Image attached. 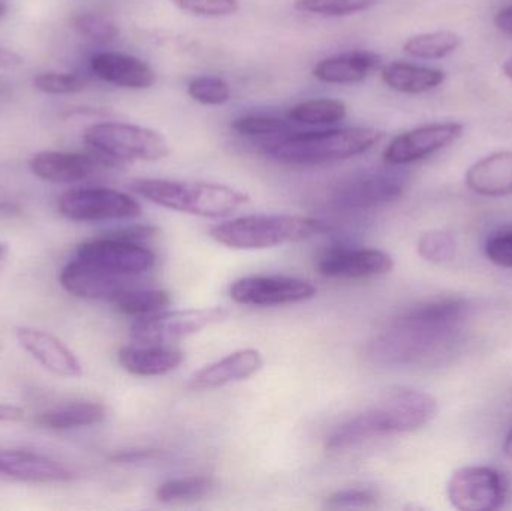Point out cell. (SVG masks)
Wrapping results in <instances>:
<instances>
[{
  "mask_svg": "<svg viewBox=\"0 0 512 511\" xmlns=\"http://www.w3.org/2000/svg\"><path fill=\"white\" fill-rule=\"evenodd\" d=\"M468 303L462 299H436L397 317L370 344V356L387 365H420L439 356L454 341Z\"/></svg>",
  "mask_w": 512,
  "mask_h": 511,
  "instance_id": "6da1fadb",
  "label": "cell"
},
{
  "mask_svg": "<svg viewBox=\"0 0 512 511\" xmlns=\"http://www.w3.org/2000/svg\"><path fill=\"white\" fill-rule=\"evenodd\" d=\"M438 401L421 390L393 389L373 407L337 426L327 438V449L343 452L379 435L411 434L429 425L438 414Z\"/></svg>",
  "mask_w": 512,
  "mask_h": 511,
  "instance_id": "7a4b0ae2",
  "label": "cell"
},
{
  "mask_svg": "<svg viewBox=\"0 0 512 511\" xmlns=\"http://www.w3.org/2000/svg\"><path fill=\"white\" fill-rule=\"evenodd\" d=\"M384 138L375 128H342L330 131L279 135L261 144V152L285 165L313 167L363 155Z\"/></svg>",
  "mask_w": 512,
  "mask_h": 511,
  "instance_id": "3957f363",
  "label": "cell"
},
{
  "mask_svg": "<svg viewBox=\"0 0 512 511\" xmlns=\"http://www.w3.org/2000/svg\"><path fill=\"white\" fill-rule=\"evenodd\" d=\"M131 189L150 203L203 218H225L249 203L248 194L219 183L137 179Z\"/></svg>",
  "mask_w": 512,
  "mask_h": 511,
  "instance_id": "277c9868",
  "label": "cell"
},
{
  "mask_svg": "<svg viewBox=\"0 0 512 511\" xmlns=\"http://www.w3.org/2000/svg\"><path fill=\"white\" fill-rule=\"evenodd\" d=\"M327 230L324 222L309 216L252 215L216 225L210 236L234 249H267L304 242Z\"/></svg>",
  "mask_w": 512,
  "mask_h": 511,
  "instance_id": "5b68a950",
  "label": "cell"
},
{
  "mask_svg": "<svg viewBox=\"0 0 512 511\" xmlns=\"http://www.w3.org/2000/svg\"><path fill=\"white\" fill-rule=\"evenodd\" d=\"M84 143L107 165L155 162L170 155V146L164 135L129 123H95L84 131Z\"/></svg>",
  "mask_w": 512,
  "mask_h": 511,
  "instance_id": "8992f818",
  "label": "cell"
},
{
  "mask_svg": "<svg viewBox=\"0 0 512 511\" xmlns=\"http://www.w3.org/2000/svg\"><path fill=\"white\" fill-rule=\"evenodd\" d=\"M405 192V179L388 170L361 171L339 180L330 192L331 206L345 212L394 203Z\"/></svg>",
  "mask_w": 512,
  "mask_h": 511,
  "instance_id": "52a82bcc",
  "label": "cell"
},
{
  "mask_svg": "<svg viewBox=\"0 0 512 511\" xmlns=\"http://www.w3.org/2000/svg\"><path fill=\"white\" fill-rule=\"evenodd\" d=\"M448 500L460 511L502 509L510 498V483L490 467H463L448 480Z\"/></svg>",
  "mask_w": 512,
  "mask_h": 511,
  "instance_id": "ba28073f",
  "label": "cell"
},
{
  "mask_svg": "<svg viewBox=\"0 0 512 511\" xmlns=\"http://www.w3.org/2000/svg\"><path fill=\"white\" fill-rule=\"evenodd\" d=\"M57 207L65 218L80 222L132 219L141 213L134 197L108 188L72 189L59 198Z\"/></svg>",
  "mask_w": 512,
  "mask_h": 511,
  "instance_id": "9c48e42d",
  "label": "cell"
},
{
  "mask_svg": "<svg viewBox=\"0 0 512 511\" xmlns=\"http://www.w3.org/2000/svg\"><path fill=\"white\" fill-rule=\"evenodd\" d=\"M227 317L225 309L203 308L183 309V311H161L158 314L137 318L131 327V336L135 342H153V344H171L179 339L188 338L201 332L212 324Z\"/></svg>",
  "mask_w": 512,
  "mask_h": 511,
  "instance_id": "30bf717a",
  "label": "cell"
},
{
  "mask_svg": "<svg viewBox=\"0 0 512 511\" xmlns=\"http://www.w3.org/2000/svg\"><path fill=\"white\" fill-rule=\"evenodd\" d=\"M77 258L107 272L131 278L150 272L156 264L152 249L141 243L123 242L105 236L81 243L77 248Z\"/></svg>",
  "mask_w": 512,
  "mask_h": 511,
  "instance_id": "8fae6325",
  "label": "cell"
},
{
  "mask_svg": "<svg viewBox=\"0 0 512 511\" xmlns=\"http://www.w3.org/2000/svg\"><path fill=\"white\" fill-rule=\"evenodd\" d=\"M234 302L248 306H280L306 302L316 296L312 282L291 276H248L231 285Z\"/></svg>",
  "mask_w": 512,
  "mask_h": 511,
  "instance_id": "7c38bea8",
  "label": "cell"
},
{
  "mask_svg": "<svg viewBox=\"0 0 512 511\" xmlns=\"http://www.w3.org/2000/svg\"><path fill=\"white\" fill-rule=\"evenodd\" d=\"M465 131L457 122L429 123L394 138L384 150L385 162L406 165L429 158L433 153L456 143Z\"/></svg>",
  "mask_w": 512,
  "mask_h": 511,
  "instance_id": "4fadbf2b",
  "label": "cell"
},
{
  "mask_svg": "<svg viewBox=\"0 0 512 511\" xmlns=\"http://www.w3.org/2000/svg\"><path fill=\"white\" fill-rule=\"evenodd\" d=\"M316 269L327 278L367 279L390 273L394 269V260L381 249L339 245L331 246L319 255Z\"/></svg>",
  "mask_w": 512,
  "mask_h": 511,
  "instance_id": "5bb4252c",
  "label": "cell"
},
{
  "mask_svg": "<svg viewBox=\"0 0 512 511\" xmlns=\"http://www.w3.org/2000/svg\"><path fill=\"white\" fill-rule=\"evenodd\" d=\"M60 285L72 296L87 300H111L126 288L137 285V278L120 276L75 258L63 267Z\"/></svg>",
  "mask_w": 512,
  "mask_h": 511,
  "instance_id": "9a60e30c",
  "label": "cell"
},
{
  "mask_svg": "<svg viewBox=\"0 0 512 511\" xmlns=\"http://www.w3.org/2000/svg\"><path fill=\"white\" fill-rule=\"evenodd\" d=\"M264 366L261 353L254 348L239 350L212 365L204 366L188 380V389L194 392L219 389L231 383L248 380Z\"/></svg>",
  "mask_w": 512,
  "mask_h": 511,
  "instance_id": "2e32d148",
  "label": "cell"
},
{
  "mask_svg": "<svg viewBox=\"0 0 512 511\" xmlns=\"http://www.w3.org/2000/svg\"><path fill=\"white\" fill-rule=\"evenodd\" d=\"M15 336L18 344L47 371L69 378L83 374V366L75 354L56 336L30 327H20Z\"/></svg>",
  "mask_w": 512,
  "mask_h": 511,
  "instance_id": "e0dca14e",
  "label": "cell"
},
{
  "mask_svg": "<svg viewBox=\"0 0 512 511\" xmlns=\"http://www.w3.org/2000/svg\"><path fill=\"white\" fill-rule=\"evenodd\" d=\"M90 69L99 80L125 89H150L156 83V72L152 66L129 54L114 51L93 54Z\"/></svg>",
  "mask_w": 512,
  "mask_h": 511,
  "instance_id": "ac0fdd59",
  "label": "cell"
},
{
  "mask_svg": "<svg viewBox=\"0 0 512 511\" xmlns=\"http://www.w3.org/2000/svg\"><path fill=\"white\" fill-rule=\"evenodd\" d=\"M99 165H107L98 156L74 152H39L29 161L30 171L50 183H75L89 179Z\"/></svg>",
  "mask_w": 512,
  "mask_h": 511,
  "instance_id": "d6986e66",
  "label": "cell"
},
{
  "mask_svg": "<svg viewBox=\"0 0 512 511\" xmlns=\"http://www.w3.org/2000/svg\"><path fill=\"white\" fill-rule=\"evenodd\" d=\"M0 474L23 482H71L74 470L65 464L20 450H0Z\"/></svg>",
  "mask_w": 512,
  "mask_h": 511,
  "instance_id": "ffe728a7",
  "label": "cell"
},
{
  "mask_svg": "<svg viewBox=\"0 0 512 511\" xmlns=\"http://www.w3.org/2000/svg\"><path fill=\"white\" fill-rule=\"evenodd\" d=\"M182 351L171 347L170 344H153V342H138L128 345L119 351V362L129 374L138 377H158L168 374L182 365Z\"/></svg>",
  "mask_w": 512,
  "mask_h": 511,
  "instance_id": "44dd1931",
  "label": "cell"
},
{
  "mask_svg": "<svg viewBox=\"0 0 512 511\" xmlns=\"http://www.w3.org/2000/svg\"><path fill=\"white\" fill-rule=\"evenodd\" d=\"M466 185L483 197H507L512 194V150L490 153L469 167Z\"/></svg>",
  "mask_w": 512,
  "mask_h": 511,
  "instance_id": "7402d4cb",
  "label": "cell"
},
{
  "mask_svg": "<svg viewBox=\"0 0 512 511\" xmlns=\"http://www.w3.org/2000/svg\"><path fill=\"white\" fill-rule=\"evenodd\" d=\"M381 59L372 51L355 50L327 57L316 63L313 77L328 84H355L366 80L378 69Z\"/></svg>",
  "mask_w": 512,
  "mask_h": 511,
  "instance_id": "603a6c76",
  "label": "cell"
},
{
  "mask_svg": "<svg viewBox=\"0 0 512 511\" xmlns=\"http://www.w3.org/2000/svg\"><path fill=\"white\" fill-rule=\"evenodd\" d=\"M107 410L104 405L92 401L71 402L51 408L36 416L35 423L51 431L86 428L104 422Z\"/></svg>",
  "mask_w": 512,
  "mask_h": 511,
  "instance_id": "cb8c5ba5",
  "label": "cell"
},
{
  "mask_svg": "<svg viewBox=\"0 0 512 511\" xmlns=\"http://www.w3.org/2000/svg\"><path fill=\"white\" fill-rule=\"evenodd\" d=\"M382 81L396 92L420 95L441 86L445 81V74L439 69L393 62L382 69Z\"/></svg>",
  "mask_w": 512,
  "mask_h": 511,
  "instance_id": "d4e9b609",
  "label": "cell"
},
{
  "mask_svg": "<svg viewBox=\"0 0 512 511\" xmlns=\"http://www.w3.org/2000/svg\"><path fill=\"white\" fill-rule=\"evenodd\" d=\"M111 303L122 314L141 318L164 311L170 306L171 297L167 291L141 287L137 284L117 294Z\"/></svg>",
  "mask_w": 512,
  "mask_h": 511,
  "instance_id": "484cf974",
  "label": "cell"
},
{
  "mask_svg": "<svg viewBox=\"0 0 512 511\" xmlns=\"http://www.w3.org/2000/svg\"><path fill=\"white\" fill-rule=\"evenodd\" d=\"M460 45L462 36L451 30H438L412 36L403 44V51L415 59L439 60L453 54Z\"/></svg>",
  "mask_w": 512,
  "mask_h": 511,
  "instance_id": "4316f807",
  "label": "cell"
},
{
  "mask_svg": "<svg viewBox=\"0 0 512 511\" xmlns=\"http://www.w3.org/2000/svg\"><path fill=\"white\" fill-rule=\"evenodd\" d=\"M345 102L339 99H310L295 105L289 111V119L301 125L322 126L333 125L346 117Z\"/></svg>",
  "mask_w": 512,
  "mask_h": 511,
  "instance_id": "83f0119b",
  "label": "cell"
},
{
  "mask_svg": "<svg viewBox=\"0 0 512 511\" xmlns=\"http://www.w3.org/2000/svg\"><path fill=\"white\" fill-rule=\"evenodd\" d=\"M212 489L213 480L210 477H183L162 483L156 491V498L164 504L191 503L206 497Z\"/></svg>",
  "mask_w": 512,
  "mask_h": 511,
  "instance_id": "f1b7e54d",
  "label": "cell"
},
{
  "mask_svg": "<svg viewBox=\"0 0 512 511\" xmlns=\"http://www.w3.org/2000/svg\"><path fill=\"white\" fill-rule=\"evenodd\" d=\"M72 27L78 35L96 44H108L119 36L120 30L110 15L86 12L72 20Z\"/></svg>",
  "mask_w": 512,
  "mask_h": 511,
  "instance_id": "f546056e",
  "label": "cell"
},
{
  "mask_svg": "<svg viewBox=\"0 0 512 511\" xmlns=\"http://www.w3.org/2000/svg\"><path fill=\"white\" fill-rule=\"evenodd\" d=\"M378 0H297L295 9L322 17H346L372 8Z\"/></svg>",
  "mask_w": 512,
  "mask_h": 511,
  "instance_id": "4dcf8cb0",
  "label": "cell"
},
{
  "mask_svg": "<svg viewBox=\"0 0 512 511\" xmlns=\"http://www.w3.org/2000/svg\"><path fill=\"white\" fill-rule=\"evenodd\" d=\"M233 129L246 137H279L292 132V125L286 120L262 114H248L234 120Z\"/></svg>",
  "mask_w": 512,
  "mask_h": 511,
  "instance_id": "1f68e13d",
  "label": "cell"
},
{
  "mask_svg": "<svg viewBox=\"0 0 512 511\" xmlns=\"http://www.w3.org/2000/svg\"><path fill=\"white\" fill-rule=\"evenodd\" d=\"M418 254L432 264L448 263L456 255V240L448 231H427L418 239Z\"/></svg>",
  "mask_w": 512,
  "mask_h": 511,
  "instance_id": "d6a6232c",
  "label": "cell"
},
{
  "mask_svg": "<svg viewBox=\"0 0 512 511\" xmlns=\"http://www.w3.org/2000/svg\"><path fill=\"white\" fill-rule=\"evenodd\" d=\"M33 86L47 95H74L87 87V78L69 72H42L33 78Z\"/></svg>",
  "mask_w": 512,
  "mask_h": 511,
  "instance_id": "836d02e7",
  "label": "cell"
},
{
  "mask_svg": "<svg viewBox=\"0 0 512 511\" xmlns=\"http://www.w3.org/2000/svg\"><path fill=\"white\" fill-rule=\"evenodd\" d=\"M188 95L203 105H224L230 101L231 87L221 77L203 75L188 84Z\"/></svg>",
  "mask_w": 512,
  "mask_h": 511,
  "instance_id": "e575fe53",
  "label": "cell"
},
{
  "mask_svg": "<svg viewBox=\"0 0 512 511\" xmlns=\"http://www.w3.org/2000/svg\"><path fill=\"white\" fill-rule=\"evenodd\" d=\"M173 3L183 12L207 18L228 17L240 9L237 0H173Z\"/></svg>",
  "mask_w": 512,
  "mask_h": 511,
  "instance_id": "d590c367",
  "label": "cell"
},
{
  "mask_svg": "<svg viewBox=\"0 0 512 511\" xmlns=\"http://www.w3.org/2000/svg\"><path fill=\"white\" fill-rule=\"evenodd\" d=\"M378 501V494L372 489L354 488L336 492L327 500L330 509H358L370 507Z\"/></svg>",
  "mask_w": 512,
  "mask_h": 511,
  "instance_id": "8d00e7d4",
  "label": "cell"
},
{
  "mask_svg": "<svg viewBox=\"0 0 512 511\" xmlns=\"http://www.w3.org/2000/svg\"><path fill=\"white\" fill-rule=\"evenodd\" d=\"M486 257L496 266L512 269V228L499 231L487 240Z\"/></svg>",
  "mask_w": 512,
  "mask_h": 511,
  "instance_id": "74e56055",
  "label": "cell"
},
{
  "mask_svg": "<svg viewBox=\"0 0 512 511\" xmlns=\"http://www.w3.org/2000/svg\"><path fill=\"white\" fill-rule=\"evenodd\" d=\"M158 234V228L153 225H129V227L117 228L105 234L110 239L123 240V242L141 243L153 239Z\"/></svg>",
  "mask_w": 512,
  "mask_h": 511,
  "instance_id": "f35d334b",
  "label": "cell"
},
{
  "mask_svg": "<svg viewBox=\"0 0 512 511\" xmlns=\"http://www.w3.org/2000/svg\"><path fill=\"white\" fill-rule=\"evenodd\" d=\"M162 458V452L159 450H128L111 456V461L117 464H146V462H155Z\"/></svg>",
  "mask_w": 512,
  "mask_h": 511,
  "instance_id": "ab89813d",
  "label": "cell"
},
{
  "mask_svg": "<svg viewBox=\"0 0 512 511\" xmlns=\"http://www.w3.org/2000/svg\"><path fill=\"white\" fill-rule=\"evenodd\" d=\"M23 419V408L17 407V405L0 404V422L14 423L21 422Z\"/></svg>",
  "mask_w": 512,
  "mask_h": 511,
  "instance_id": "60d3db41",
  "label": "cell"
},
{
  "mask_svg": "<svg viewBox=\"0 0 512 511\" xmlns=\"http://www.w3.org/2000/svg\"><path fill=\"white\" fill-rule=\"evenodd\" d=\"M495 24L502 33L512 36V5L505 6L496 14Z\"/></svg>",
  "mask_w": 512,
  "mask_h": 511,
  "instance_id": "b9f144b4",
  "label": "cell"
},
{
  "mask_svg": "<svg viewBox=\"0 0 512 511\" xmlns=\"http://www.w3.org/2000/svg\"><path fill=\"white\" fill-rule=\"evenodd\" d=\"M23 65V57L15 51L0 48V69H12Z\"/></svg>",
  "mask_w": 512,
  "mask_h": 511,
  "instance_id": "7bdbcfd3",
  "label": "cell"
},
{
  "mask_svg": "<svg viewBox=\"0 0 512 511\" xmlns=\"http://www.w3.org/2000/svg\"><path fill=\"white\" fill-rule=\"evenodd\" d=\"M18 213H20V209L14 204L0 203V215L11 216L18 215Z\"/></svg>",
  "mask_w": 512,
  "mask_h": 511,
  "instance_id": "ee69618b",
  "label": "cell"
},
{
  "mask_svg": "<svg viewBox=\"0 0 512 511\" xmlns=\"http://www.w3.org/2000/svg\"><path fill=\"white\" fill-rule=\"evenodd\" d=\"M504 452L508 458L512 459V429L510 432H508L507 438H505Z\"/></svg>",
  "mask_w": 512,
  "mask_h": 511,
  "instance_id": "f6af8a7d",
  "label": "cell"
},
{
  "mask_svg": "<svg viewBox=\"0 0 512 511\" xmlns=\"http://www.w3.org/2000/svg\"><path fill=\"white\" fill-rule=\"evenodd\" d=\"M502 71H504V74L512 80V56L510 59L505 60L504 66H502Z\"/></svg>",
  "mask_w": 512,
  "mask_h": 511,
  "instance_id": "bcb514c9",
  "label": "cell"
},
{
  "mask_svg": "<svg viewBox=\"0 0 512 511\" xmlns=\"http://www.w3.org/2000/svg\"><path fill=\"white\" fill-rule=\"evenodd\" d=\"M6 254H8V248H6L5 243L0 242V261L6 257Z\"/></svg>",
  "mask_w": 512,
  "mask_h": 511,
  "instance_id": "7dc6e473",
  "label": "cell"
},
{
  "mask_svg": "<svg viewBox=\"0 0 512 511\" xmlns=\"http://www.w3.org/2000/svg\"><path fill=\"white\" fill-rule=\"evenodd\" d=\"M6 11H8V6H6V3L3 2V0H0V17H3V15L6 14Z\"/></svg>",
  "mask_w": 512,
  "mask_h": 511,
  "instance_id": "c3c4849f",
  "label": "cell"
}]
</instances>
